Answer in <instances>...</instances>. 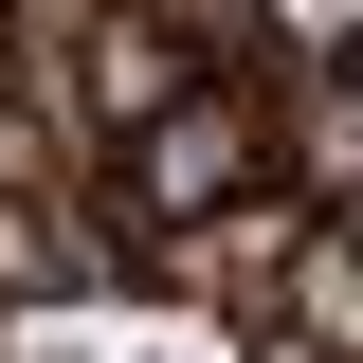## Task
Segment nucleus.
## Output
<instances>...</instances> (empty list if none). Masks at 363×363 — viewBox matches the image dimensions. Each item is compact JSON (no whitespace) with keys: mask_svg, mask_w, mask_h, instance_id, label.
<instances>
[{"mask_svg":"<svg viewBox=\"0 0 363 363\" xmlns=\"http://www.w3.org/2000/svg\"><path fill=\"white\" fill-rule=\"evenodd\" d=\"M345 73H363V55H345Z\"/></svg>","mask_w":363,"mask_h":363,"instance_id":"2","label":"nucleus"},{"mask_svg":"<svg viewBox=\"0 0 363 363\" xmlns=\"http://www.w3.org/2000/svg\"><path fill=\"white\" fill-rule=\"evenodd\" d=\"M345 236H363V218H345Z\"/></svg>","mask_w":363,"mask_h":363,"instance_id":"3","label":"nucleus"},{"mask_svg":"<svg viewBox=\"0 0 363 363\" xmlns=\"http://www.w3.org/2000/svg\"><path fill=\"white\" fill-rule=\"evenodd\" d=\"M272 182L309 218H363V73L345 55H291L272 73Z\"/></svg>","mask_w":363,"mask_h":363,"instance_id":"1","label":"nucleus"}]
</instances>
